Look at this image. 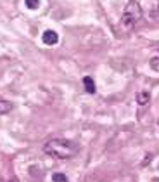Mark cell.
I'll list each match as a JSON object with an SVG mask.
<instances>
[{
  "label": "cell",
  "mask_w": 159,
  "mask_h": 182,
  "mask_svg": "<svg viewBox=\"0 0 159 182\" xmlns=\"http://www.w3.org/2000/svg\"><path fill=\"white\" fill-rule=\"evenodd\" d=\"M52 180L54 182H67V177L64 174H54L52 175Z\"/></svg>",
  "instance_id": "52a82bcc"
},
{
  "label": "cell",
  "mask_w": 159,
  "mask_h": 182,
  "mask_svg": "<svg viewBox=\"0 0 159 182\" xmlns=\"http://www.w3.org/2000/svg\"><path fill=\"white\" fill-rule=\"evenodd\" d=\"M140 18H142V9H140V5H138V2L130 0L125 7V12H123V16H121V26L126 28V30H132V28L138 23Z\"/></svg>",
  "instance_id": "7a4b0ae2"
},
{
  "label": "cell",
  "mask_w": 159,
  "mask_h": 182,
  "mask_svg": "<svg viewBox=\"0 0 159 182\" xmlns=\"http://www.w3.org/2000/svg\"><path fill=\"white\" fill-rule=\"evenodd\" d=\"M157 9H159V5H157Z\"/></svg>",
  "instance_id": "30bf717a"
},
{
  "label": "cell",
  "mask_w": 159,
  "mask_h": 182,
  "mask_svg": "<svg viewBox=\"0 0 159 182\" xmlns=\"http://www.w3.org/2000/svg\"><path fill=\"white\" fill-rule=\"evenodd\" d=\"M57 40H59V37H57L56 31L47 30V31L43 33V42H45L47 45H56V44H57Z\"/></svg>",
  "instance_id": "3957f363"
},
{
  "label": "cell",
  "mask_w": 159,
  "mask_h": 182,
  "mask_svg": "<svg viewBox=\"0 0 159 182\" xmlns=\"http://www.w3.org/2000/svg\"><path fill=\"white\" fill-rule=\"evenodd\" d=\"M149 101H151V94L149 92H138L137 94V102L140 104V106H145Z\"/></svg>",
  "instance_id": "5b68a950"
},
{
  "label": "cell",
  "mask_w": 159,
  "mask_h": 182,
  "mask_svg": "<svg viewBox=\"0 0 159 182\" xmlns=\"http://www.w3.org/2000/svg\"><path fill=\"white\" fill-rule=\"evenodd\" d=\"M38 4H40L38 0H26V7L28 9H37Z\"/></svg>",
  "instance_id": "9c48e42d"
},
{
  "label": "cell",
  "mask_w": 159,
  "mask_h": 182,
  "mask_svg": "<svg viewBox=\"0 0 159 182\" xmlns=\"http://www.w3.org/2000/svg\"><path fill=\"white\" fill-rule=\"evenodd\" d=\"M83 83H85L87 92H90V94L95 92V85H93V80H92L90 76H85V78H83Z\"/></svg>",
  "instance_id": "8992f818"
},
{
  "label": "cell",
  "mask_w": 159,
  "mask_h": 182,
  "mask_svg": "<svg viewBox=\"0 0 159 182\" xmlns=\"http://www.w3.org/2000/svg\"><path fill=\"white\" fill-rule=\"evenodd\" d=\"M151 68L159 73V57H152V59H151Z\"/></svg>",
  "instance_id": "ba28073f"
},
{
  "label": "cell",
  "mask_w": 159,
  "mask_h": 182,
  "mask_svg": "<svg viewBox=\"0 0 159 182\" xmlns=\"http://www.w3.org/2000/svg\"><path fill=\"white\" fill-rule=\"evenodd\" d=\"M12 108H14V104L11 101H0V115H5V113L12 111Z\"/></svg>",
  "instance_id": "277c9868"
},
{
  "label": "cell",
  "mask_w": 159,
  "mask_h": 182,
  "mask_svg": "<svg viewBox=\"0 0 159 182\" xmlns=\"http://www.w3.org/2000/svg\"><path fill=\"white\" fill-rule=\"evenodd\" d=\"M45 153L54 158H59V160H66V158H73L78 151H80V146L74 144L73 141H67V139H52L45 144Z\"/></svg>",
  "instance_id": "6da1fadb"
}]
</instances>
